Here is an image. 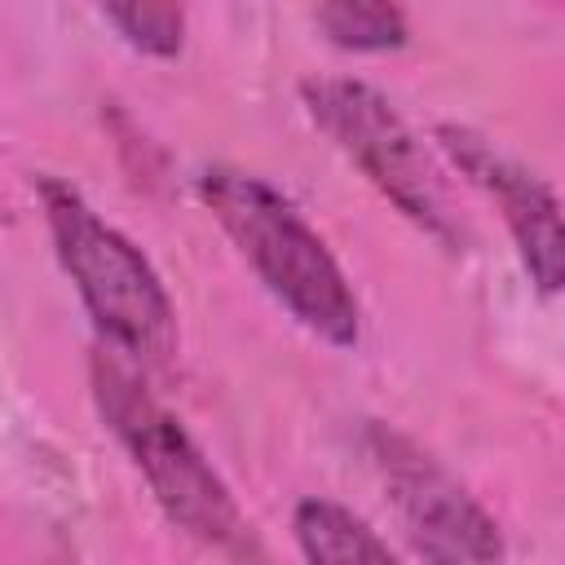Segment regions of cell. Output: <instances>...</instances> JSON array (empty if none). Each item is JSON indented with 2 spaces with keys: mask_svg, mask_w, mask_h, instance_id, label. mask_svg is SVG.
<instances>
[{
  "mask_svg": "<svg viewBox=\"0 0 565 565\" xmlns=\"http://www.w3.org/2000/svg\"><path fill=\"white\" fill-rule=\"evenodd\" d=\"M199 199L230 234L238 256L265 282V291L318 340L335 349H353L362 331L358 296L322 243V234L296 212L287 194H278L265 177L243 168H207L199 177Z\"/></svg>",
  "mask_w": 565,
  "mask_h": 565,
  "instance_id": "6da1fadb",
  "label": "cell"
},
{
  "mask_svg": "<svg viewBox=\"0 0 565 565\" xmlns=\"http://www.w3.org/2000/svg\"><path fill=\"white\" fill-rule=\"evenodd\" d=\"M93 397H97L106 428L132 455L154 503L163 508V516L177 530H185L203 547L230 556L234 565L265 561V547H260L252 521L243 516V508L234 503L230 486L221 481V472L207 463V455L194 446V437L181 428V419L172 411H163L128 366L97 353L93 358Z\"/></svg>",
  "mask_w": 565,
  "mask_h": 565,
  "instance_id": "7a4b0ae2",
  "label": "cell"
},
{
  "mask_svg": "<svg viewBox=\"0 0 565 565\" xmlns=\"http://www.w3.org/2000/svg\"><path fill=\"white\" fill-rule=\"evenodd\" d=\"M35 190L44 203L53 252L71 274L102 340L137 362H163L177 344V318L141 247L106 225L71 181L40 177Z\"/></svg>",
  "mask_w": 565,
  "mask_h": 565,
  "instance_id": "3957f363",
  "label": "cell"
},
{
  "mask_svg": "<svg viewBox=\"0 0 565 565\" xmlns=\"http://www.w3.org/2000/svg\"><path fill=\"white\" fill-rule=\"evenodd\" d=\"M300 102L309 119L335 141V150H344L406 221H415L450 252L463 247V221L450 203L441 168L380 88L344 75H322L300 84Z\"/></svg>",
  "mask_w": 565,
  "mask_h": 565,
  "instance_id": "277c9868",
  "label": "cell"
},
{
  "mask_svg": "<svg viewBox=\"0 0 565 565\" xmlns=\"http://www.w3.org/2000/svg\"><path fill=\"white\" fill-rule=\"evenodd\" d=\"M366 455L406 543L424 565H508L494 516L419 441L388 424H371Z\"/></svg>",
  "mask_w": 565,
  "mask_h": 565,
  "instance_id": "5b68a950",
  "label": "cell"
},
{
  "mask_svg": "<svg viewBox=\"0 0 565 565\" xmlns=\"http://www.w3.org/2000/svg\"><path fill=\"white\" fill-rule=\"evenodd\" d=\"M437 146L441 154L481 190L499 203L512 243L521 252V265L530 274V282L543 296L561 291V274H565V247H561V207L547 181H539L534 172H525L516 159H508L490 137H481L477 128L463 124H437Z\"/></svg>",
  "mask_w": 565,
  "mask_h": 565,
  "instance_id": "8992f818",
  "label": "cell"
},
{
  "mask_svg": "<svg viewBox=\"0 0 565 565\" xmlns=\"http://www.w3.org/2000/svg\"><path fill=\"white\" fill-rule=\"evenodd\" d=\"M291 525L305 565H402L388 552V543L335 499H300Z\"/></svg>",
  "mask_w": 565,
  "mask_h": 565,
  "instance_id": "52a82bcc",
  "label": "cell"
},
{
  "mask_svg": "<svg viewBox=\"0 0 565 565\" xmlns=\"http://www.w3.org/2000/svg\"><path fill=\"white\" fill-rule=\"evenodd\" d=\"M313 22L335 49H353V53H388L406 44V13L397 4L331 0L313 9Z\"/></svg>",
  "mask_w": 565,
  "mask_h": 565,
  "instance_id": "ba28073f",
  "label": "cell"
},
{
  "mask_svg": "<svg viewBox=\"0 0 565 565\" xmlns=\"http://www.w3.org/2000/svg\"><path fill=\"white\" fill-rule=\"evenodd\" d=\"M102 18L141 53L177 57L185 40V13L177 4H106Z\"/></svg>",
  "mask_w": 565,
  "mask_h": 565,
  "instance_id": "9c48e42d",
  "label": "cell"
}]
</instances>
